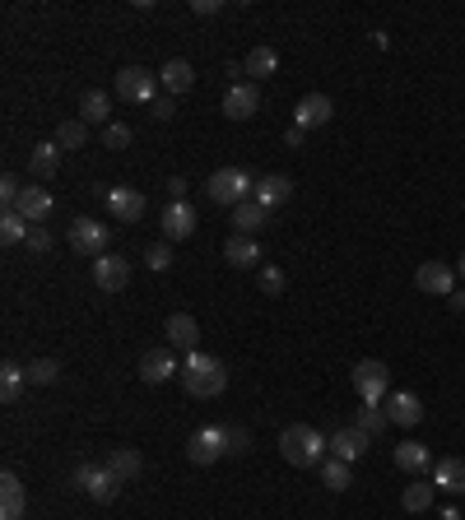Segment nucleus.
<instances>
[{
	"mask_svg": "<svg viewBox=\"0 0 465 520\" xmlns=\"http://www.w3.org/2000/svg\"><path fill=\"white\" fill-rule=\"evenodd\" d=\"M326 451H331V442H326L317 427H307V423H289V427L280 432V456H284L293 469H312V465H322Z\"/></svg>",
	"mask_w": 465,
	"mask_h": 520,
	"instance_id": "obj_1",
	"label": "nucleus"
},
{
	"mask_svg": "<svg viewBox=\"0 0 465 520\" xmlns=\"http://www.w3.org/2000/svg\"><path fill=\"white\" fill-rule=\"evenodd\" d=\"M182 386H186L191 399H214V395H223V386H228V368L219 363V358H210V353H186Z\"/></svg>",
	"mask_w": 465,
	"mask_h": 520,
	"instance_id": "obj_2",
	"label": "nucleus"
},
{
	"mask_svg": "<svg viewBox=\"0 0 465 520\" xmlns=\"http://www.w3.org/2000/svg\"><path fill=\"white\" fill-rule=\"evenodd\" d=\"M210 200L214 205H228V210H238V205H247L252 200V191H256V182L242 172V168H219V172H210Z\"/></svg>",
	"mask_w": 465,
	"mask_h": 520,
	"instance_id": "obj_3",
	"label": "nucleus"
},
{
	"mask_svg": "<svg viewBox=\"0 0 465 520\" xmlns=\"http://www.w3.org/2000/svg\"><path fill=\"white\" fill-rule=\"evenodd\" d=\"M159 93H163V84H159V74H153V70H144V65H126V70H116V98H122V103L149 107Z\"/></svg>",
	"mask_w": 465,
	"mask_h": 520,
	"instance_id": "obj_4",
	"label": "nucleus"
},
{
	"mask_svg": "<svg viewBox=\"0 0 465 520\" xmlns=\"http://www.w3.org/2000/svg\"><path fill=\"white\" fill-rule=\"evenodd\" d=\"M354 390H359L363 405H381V399L391 395V368L377 363V358H363L354 368Z\"/></svg>",
	"mask_w": 465,
	"mask_h": 520,
	"instance_id": "obj_5",
	"label": "nucleus"
},
{
	"mask_svg": "<svg viewBox=\"0 0 465 520\" xmlns=\"http://www.w3.org/2000/svg\"><path fill=\"white\" fill-rule=\"evenodd\" d=\"M65 242H70V251L98 260V256H107V228L98 219H74L70 232H65Z\"/></svg>",
	"mask_w": 465,
	"mask_h": 520,
	"instance_id": "obj_6",
	"label": "nucleus"
},
{
	"mask_svg": "<svg viewBox=\"0 0 465 520\" xmlns=\"http://www.w3.org/2000/svg\"><path fill=\"white\" fill-rule=\"evenodd\" d=\"M223 456H228L223 427H201V432L186 442V460H191V465H214V460H223Z\"/></svg>",
	"mask_w": 465,
	"mask_h": 520,
	"instance_id": "obj_7",
	"label": "nucleus"
},
{
	"mask_svg": "<svg viewBox=\"0 0 465 520\" xmlns=\"http://www.w3.org/2000/svg\"><path fill=\"white\" fill-rule=\"evenodd\" d=\"M414 284H419V293H429V298H451L456 270L442 265V260H423V265L414 270Z\"/></svg>",
	"mask_w": 465,
	"mask_h": 520,
	"instance_id": "obj_8",
	"label": "nucleus"
},
{
	"mask_svg": "<svg viewBox=\"0 0 465 520\" xmlns=\"http://www.w3.org/2000/svg\"><path fill=\"white\" fill-rule=\"evenodd\" d=\"M182 368H177V353L173 348H149L144 358H140V381L144 386H163V381H173Z\"/></svg>",
	"mask_w": 465,
	"mask_h": 520,
	"instance_id": "obj_9",
	"label": "nucleus"
},
{
	"mask_svg": "<svg viewBox=\"0 0 465 520\" xmlns=\"http://www.w3.org/2000/svg\"><path fill=\"white\" fill-rule=\"evenodd\" d=\"M94 284H98L103 293H122V289L131 284V260H122V256H98V260H94Z\"/></svg>",
	"mask_w": 465,
	"mask_h": 520,
	"instance_id": "obj_10",
	"label": "nucleus"
},
{
	"mask_svg": "<svg viewBox=\"0 0 465 520\" xmlns=\"http://www.w3.org/2000/svg\"><path fill=\"white\" fill-rule=\"evenodd\" d=\"M256 112H261L256 84H232V89L223 93V116H228V122H252Z\"/></svg>",
	"mask_w": 465,
	"mask_h": 520,
	"instance_id": "obj_11",
	"label": "nucleus"
},
{
	"mask_svg": "<svg viewBox=\"0 0 465 520\" xmlns=\"http://www.w3.org/2000/svg\"><path fill=\"white\" fill-rule=\"evenodd\" d=\"M335 116V107H331V98L326 93H307V98H298V107H293V126H302V131H317V126H326Z\"/></svg>",
	"mask_w": 465,
	"mask_h": 520,
	"instance_id": "obj_12",
	"label": "nucleus"
},
{
	"mask_svg": "<svg viewBox=\"0 0 465 520\" xmlns=\"http://www.w3.org/2000/svg\"><path fill=\"white\" fill-rule=\"evenodd\" d=\"M107 214H112L116 223H140V214H144V195L131 191V186H112V191H107Z\"/></svg>",
	"mask_w": 465,
	"mask_h": 520,
	"instance_id": "obj_13",
	"label": "nucleus"
},
{
	"mask_svg": "<svg viewBox=\"0 0 465 520\" xmlns=\"http://www.w3.org/2000/svg\"><path fill=\"white\" fill-rule=\"evenodd\" d=\"M381 409L391 414V423H401V427L423 423V399H419V395H410V390H391V395L381 399Z\"/></svg>",
	"mask_w": 465,
	"mask_h": 520,
	"instance_id": "obj_14",
	"label": "nucleus"
},
{
	"mask_svg": "<svg viewBox=\"0 0 465 520\" xmlns=\"http://www.w3.org/2000/svg\"><path fill=\"white\" fill-rule=\"evenodd\" d=\"M191 232H196V210L186 200H173L163 210V242H186Z\"/></svg>",
	"mask_w": 465,
	"mask_h": 520,
	"instance_id": "obj_15",
	"label": "nucleus"
},
{
	"mask_svg": "<svg viewBox=\"0 0 465 520\" xmlns=\"http://www.w3.org/2000/svg\"><path fill=\"white\" fill-rule=\"evenodd\" d=\"M368 442H372V437H368L359 423H354V427H340V432L331 437V456H335V460H344V465H354V460L368 451Z\"/></svg>",
	"mask_w": 465,
	"mask_h": 520,
	"instance_id": "obj_16",
	"label": "nucleus"
},
{
	"mask_svg": "<svg viewBox=\"0 0 465 520\" xmlns=\"http://www.w3.org/2000/svg\"><path fill=\"white\" fill-rule=\"evenodd\" d=\"M56 168H61V144H56V140H43V144L28 149V172H33L37 182H52Z\"/></svg>",
	"mask_w": 465,
	"mask_h": 520,
	"instance_id": "obj_17",
	"label": "nucleus"
},
{
	"mask_svg": "<svg viewBox=\"0 0 465 520\" xmlns=\"http://www.w3.org/2000/svg\"><path fill=\"white\" fill-rule=\"evenodd\" d=\"M433 488L451 493V497H465V460L460 456H447L433 465Z\"/></svg>",
	"mask_w": 465,
	"mask_h": 520,
	"instance_id": "obj_18",
	"label": "nucleus"
},
{
	"mask_svg": "<svg viewBox=\"0 0 465 520\" xmlns=\"http://www.w3.org/2000/svg\"><path fill=\"white\" fill-rule=\"evenodd\" d=\"M289 195H293V182H289V177H280V172L261 177V182H256V191H252V200H256V205H265V210L289 205Z\"/></svg>",
	"mask_w": 465,
	"mask_h": 520,
	"instance_id": "obj_19",
	"label": "nucleus"
},
{
	"mask_svg": "<svg viewBox=\"0 0 465 520\" xmlns=\"http://www.w3.org/2000/svg\"><path fill=\"white\" fill-rule=\"evenodd\" d=\"M196 339H201L196 316L173 311V316H168V344H173V348H182V353H196Z\"/></svg>",
	"mask_w": 465,
	"mask_h": 520,
	"instance_id": "obj_20",
	"label": "nucleus"
},
{
	"mask_svg": "<svg viewBox=\"0 0 465 520\" xmlns=\"http://www.w3.org/2000/svg\"><path fill=\"white\" fill-rule=\"evenodd\" d=\"M19 515H24V484L15 469H5L0 474V520H19Z\"/></svg>",
	"mask_w": 465,
	"mask_h": 520,
	"instance_id": "obj_21",
	"label": "nucleus"
},
{
	"mask_svg": "<svg viewBox=\"0 0 465 520\" xmlns=\"http://www.w3.org/2000/svg\"><path fill=\"white\" fill-rule=\"evenodd\" d=\"M223 260H228V265H238V270H252V265L261 260L256 237H247V232H232L228 242H223Z\"/></svg>",
	"mask_w": 465,
	"mask_h": 520,
	"instance_id": "obj_22",
	"label": "nucleus"
},
{
	"mask_svg": "<svg viewBox=\"0 0 465 520\" xmlns=\"http://www.w3.org/2000/svg\"><path fill=\"white\" fill-rule=\"evenodd\" d=\"M52 205H56V200H52V191L47 186H24V200H19V214L37 228V223H43L47 214H52Z\"/></svg>",
	"mask_w": 465,
	"mask_h": 520,
	"instance_id": "obj_23",
	"label": "nucleus"
},
{
	"mask_svg": "<svg viewBox=\"0 0 465 520\" xmlns=\"http://www.w3.org/2000/svg\"><path fill=\"white\" fill-rule=\"evenodd\" d=\"M159 84H163V93H186L191 84H196V70H191V61H182V56H173L163 70H159Z\"/></svg>",
	"mask_w": 465,
	"mask_h": 520,
	"instance_id": "obj_24",
	"label": "nucleus"
},
{
	"mask_svg": "<svg viewBox=\"0 0 465 520\" xmlns=\"http://www.w3.org/2000/svg\"><path fill=\"white\" fill-rule=\"evenodd\" d=\"M80 122L84 126H112V98L103 89H89L80 98Z\"/></svg>",
	"mask_w": 465,
	"mask_h": 520,
	"instance_id": "obj_25",
	"label": "nucleus"
},
{
	"mask_svg": "<svg viewBox=\"0 0 465 520\" xmlns=\"http://www.w3.org/2000/svg\"><path fill=\"white\" fill-rule=\"evenodd\" d=\"M396 469H405V474H429V469H433V451L423 446V442H401V446H396Z\"/></svg>",
	"mask_w": 465,
	"mask_h": 520,
	"instance_id": "obj_26",
	"label": "nucleus"
},
{
	"mask_svg": "<svg viewBox=\"0 0 465 520\" xmlns=\"http://www.w3.org/2000/svg\"><path fill=\"white\" fill-rule=\"evenodd\" d=\"M242 70L252 74V84H256V79H270V74L280 70V52H275V47H252V52L242 56Z\"/></svg>",
	"mask_w": 465,
	"mask_h": 520,
	"instance_id": "obj_27",
	"label": "nucleus"
},
{
	"mask_svg": "<svg viewBox=\"0 0 465 520\" xmlns=\"http://www.w3.org/2000/svg\"><path fill=\"white\" fill-rule=\"evenodd\" d=\"M265 219H270V210H265V205H256V200H247V205L232 210V228L247 232V237H256V232L265 228Z\"/></svg>",
	"mask_w": 465,
	"mask_h": 520,
	"instance_id": "obj_28",
	"label": "nucleus"
},
{
	"mask_svg": "<svg viewBox=\"0 0 465 520\" xmlns=\"http://www.w3.org/2000/svg\"><path fill=\"white\" fill-rule=\"evenodd\" d=\"M107 469L126 484V478H135V474L144 469V456H140V451H131V446H116V451L107 456Z\"/></svg>",
	"mask_w": 465,
	"mask_h": 520,
	"instance_id": "obj_29",
	"label": "nucleus"
},
{
	"mask_svg": "<svg viewBox=\"0 0 465 520\" xmlns=\"http://www.w3.org/2000/svg\"><path fill=\"white\" fill-rule=\"evenodd\" d=\"M28 219L19 214V210H5V214H0V242H5V247H19V242H28Z\"/></svg>",
	"mask_w": 465,
	"mask_h": 520,
	"instance_id": "obj_30",
	"label": "nucleus"
},
{
	"mask_svg": "<svg viewBox=\"0 0 465 520\" xmlns=\"http://www.w3.org/2000/svg\"><path fill=\"white\" fill-rule=\"evenodd\" d=\"M24 381H28V368H19V363H0V399H5V405H15V399H19Z\"/></svg>",
	"mask_w": 465,
	"mask_h": 520,
	"instance_id": "obj_31",
	"label": "nucleus"
},
{
	"mask_svg": "<svg viewBox=\"0 0 465 520\" xmlns=\"http://www.w3.org/2000/svg\"><path fill=\"white\" fill-rule=\"evenodd\" d=\"M116 493H122V478H116L107 465H98V474H94V484H89V497L94 502H112Z\"/></svg>",
	"mask_w": 465,
	"mask_h": 520,
	"instance_id": "obj_32",
	"label": "nucleus"
},
{
	"mask_svg": "<svg viewBox=\"0 0 465 520\" xmlns=\"http://www.w3.org/2000/svg\"><path fill=\"white\" fill-rule=\"evenodd\" d=\"M84 140H89V126L74 116V122H61L56 126V144H61V153H70V149H84Z\"/></svg>",
	"mask_w": 465,
	"mask_h": 520,
	"instance_id": "obj_33",
	"label": "nucleus"
},
{
	"mask_svg": "<svg viewBox=\"0 0 465 520\" xmlns=\"http://www.w3.org/2000/svg\"><path fill=\"white\" fill-rule=\"evenodd\" d=\"M56 381H61L56 358H33V363H28V386H56Z\"/></svg>",
	"mask_w": 465,
	"mask_h": 520,
	"instance_id": "obj_34",
	"label": "nucleus"
},
{
	"mask_svg": "<svg viewBox=\"0 0 465 520\" xmlns=\"http://www.w3.org/2000/svg\"><path fill=\"white\" fill-rule=\"evenodd\" d=\"M433 497H438V488H433V484H410V488L401 493V506L419 515V511H429V506H433Z\"/></svg>",
	"mask_w": 465,
	"mask_h": 520,
	"instance_id": "obj_35",
	"label": "nucleus"
},
{
	"mask_svg": "<svg viewBox=\"0 0 465 520\" xmlns=\"http://www.w3.org/2000/svg\"><path fill=\"white\" fill-rule=\"evenodd\" d=\"M322 484H326L331 493H344V488H349V465L335 460V456H326V460H322Z\"/></svg>",
	"mask_w": 465,
	"mask_h": 520,
	"instance_id": "obj_36",
	"label": "nucleus"
},
{
	"mask_svg": "<svg viewBox=\"0 0 465 520\" xmlns=\"http://www.w3.org/2000/svg\"><path fill=\"white\" fill-rule=\"evenodd\" d=\"M256 284H261V293H265V298H280V293L289 289V274H284L280 265H261Z\"/></svg>",
	"mask_w": 465,
	"mask_h": 520,
	"instance_id": "obj_37",
	"label": "nucleus"
},
{
	"mask_svg": "<svg viewBox=\"0 0 465 520\" xmlns=\"http://www.w3.org/2000/svg\"><path fill=\"white\" fill-rule=\"evenodd\" d=\"M359 427H363L368 437H377V432L391 427V414H386L381 405H363V409H359Z\"/></svg>",
	"mask_w": 465,
	"mask_h": 520,
	"instance_id": "obj_38",
	"label": "nucleus"
},
{
	"mask_svg": "<svg viewBox=\"0 0 465 520\" xmlns=\"http://www.w3.org/2000/svg\"><path fill=\"white\" fill-rule=\"evenodd\" d=\"M223 437H228V456H247V451H252V432H247L242 423H228Z\"/></svg>",
	"mask_w": 465,
	"mask_h": 520,
	"instance_id": "obj_39",
	"label": "nucleus"
},
{
	"mask_svg": "<svg viewBox=\"0 0 465 520\" xmlns=\"http://www.w3.org/2000/svg\"><path fill=\"white\" fill-rule=\"evenodd\" d=\"M19 200H24V182H19L15 172H5V177H0V205L19 210Z\"/></svg>",
	"mask_w": 465,
	"mask_h": 520,
	"instance_id": "obj_40",
	"label": "nucleus"
},
{
	"mask_svg": "<svg viewBox=\"0 0 465 520\" xmlns=\"http://www.w3.org/2000/svg\"><path fill=\"white\" fill-rule=\"evenodd\" d=\"M126 144H131V126H126V122L103 126V149H126Z\"/></svg>",
	"mask_w": 465,
	"mask_h": 520,
	"instance_id": "obj_41",
	"label": "nucleus"
},
{
	"mask_svg": "<svg viewBox=\"0 0 465 520\" xmlns=\"http://www.w3.org/2000/svg\"><path fill=\"white\" fill-rule=\"evenodd\" d=\"M144 265H149V270H159V274H163V270L173 265V242H153V247L144 251Z\"/></svg>",
	"mask_w": 465,
	"mask_h": 520,
	"instance_id": "obj_42",
	"label": "nucleus"
},
{
	"mask_svg": "<svg viewBox=\"0 0 465 520\" xmlns=\"http://www.w3.org/2000/svg\"><path fill=\"white\" fill-rule=\"evenodd\" d=\"M149 112L159 116V122H173V112H177V98H173V93H159V98L149 103Z\"/></svg>",
	"mask_w": 465,
	"mask_h": 520,
	"instance_id": "obj_43",
	"label": "nucleus"
},
{
	"mask_svg": "<svg viewBox=\"0 0 465 520\" xmlns=\"http://www.w3.org/2000/svg\"><path fill=\"white\" fill-rule=\"evenodd\" d=\"M94 474H98V465H74V474H70V488H80V493H89V484H94Z\"/></svg>",
	"mask_w": 465,
	"mask_h": 520,
	"instance_id": "obj_44",
	"label": "nucleus"
},
{
	"mask_svg": "<svg viewBox=\"0 0 465 520\" xmlns=\"http://www.w3.org/2000/svg\"><path fill=\"white\" fill-rule=\"evenodd\" d=\"M28 247H33V251H37V256H47V251H52V232H47V228H43V223H37V228H33V232H28Z\"/></svg>",
	"mask_w": 465,
	"mask_h": 520,
	"instance_id": "obj_45",
	"label": "nucleus"
},
{
	"mask_svg": "<svg viewBox=\"0 0 465 520\" xmlns=\"http://www.w3.org/2000/svg\"><path fill=\"white\" fill-rule=\"evenodd\" d=\"M302 135H307L302 126H289V131H284V144H289V149H298V144H302Z\"/></svg>",
	"mask_w": 465,
	"mask_h": 520,
	"instance_id": "obj_46",
	"label": "nucleus"
},
{
	"mask_svg": "<svg viewBox=\"0 0 465 520\" xmlns=\"http://www.w3.org/2000/svg\"><path fill=\"white\" fill-rule=\"evenodd\" d=\"M191 10H196V15H219V0H196Z\"/></svg>",
	"mask_w": 465,
	"mask_h": 520,
	"instance_id": "obj_47",
	"label": "nucleus"
},
{
	"mask_svg": "<svg viewBox=\"0 0 465 520\" xmlns=\"http://www.w3.org/2000/svg\"><path fill=\"white\" fill-rule=\"evenodd\" d=\"M168 191H173V200H186V177H173Z\"/></svg>",
	"mask_w": 465,
	"mask_h": 520,
	"instance_id": "obj_48",
	"label": "nucleus"
},
{
	"mask_svg": "<svg viewBox=\"0 0 465 520\" xmlns=\"http://www.w3.org/2000/svg\"><path fill=\"white\" fill-rule=\"evenodd\" d=\"M451 307H456V311H465V289H460V293H451Z\"/></svg>",
	"mask_w": 465,
	"mask_h": 520,
	"instance_id": "obj_49",
	"label": "nucleus"
},
{
	"mask_svg": "<svg viewBox=\"0 0 465 520\" xmlns=\"http://www.w3.org/2000/svg\"><path fill=\"white\" fill-rule=\"evenodd\" d=\"M456 274H460V279H465V251H460V260H456Z\"/></svg>",
	"mask_w": 465,
	"mask_h": 520,
	"instance_id": "obj_50",
	"label": "nucleus"
}]
</instances>
